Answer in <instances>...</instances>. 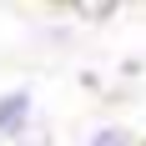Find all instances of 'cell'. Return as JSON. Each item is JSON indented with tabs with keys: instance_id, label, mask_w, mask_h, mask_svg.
<instances>
[{
	"instance_id": "obj_1",
	"label": "cell",
	"mask_w": 146,
	"mask_h": 146,
	"mask_svg": "<svg viewBox=\"0 0 146 146\" xmlns=\"http://www.w3.org/2000/svg\"><path fill=\"white\" fill-rule=\"evenodd\" d=\"M30 131H35V91L5 86L0 91V146H20Z\"/></svg>"
},
{
	"instance_id": "obj_2",
	"label": "cell",
	"mask_w": 146,
	"mask_h": 146,
	"mask_svg": "<svg viewBox=\"0 0 146 146\" xmlns=\"http://www.w3.org/2000/svg\"><path fill=\"white\" fill-rule=\"evenodd\" d=\"M86 146H136V131L121 126V121H106V126H96L86 136Z\"/></svg>"
},
{
	"instance_id": "obj_3",
	"label": "cell",
	"mask_w": 146,
	"mask_h": 146,
	"mask_svg": "<svg viewBox=\"0 0 146 146\" xmlns=\"http://www.w3.org/2000/svg\"><path fill=\"white\" fill-rule=\"evenodd\" d=\"M20 146H56V136H50V126H40V121H35V131H30Z\"/></svg>"
}]
</instances>
